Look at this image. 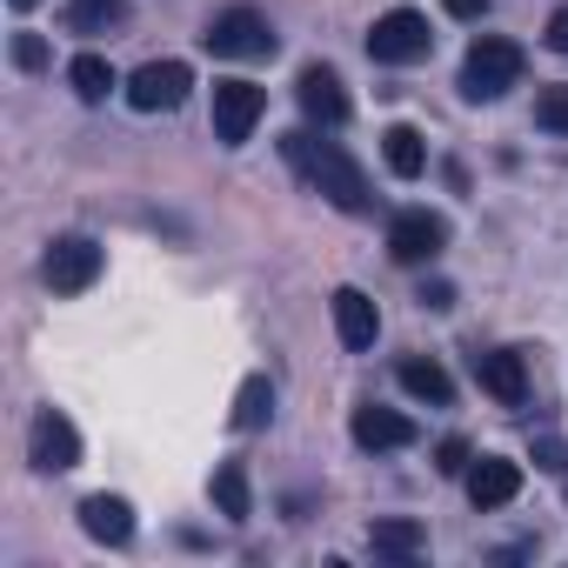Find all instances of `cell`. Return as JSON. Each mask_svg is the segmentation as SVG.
Instances as JSON below:
<instances>
[{"instance_id":"6da1fadb","label":"cell","mask_w":568,"mask_h":568,"mask_svg":"<svg viewBox=\"0 0 568 568\" xmlns=\"http://www.w3.org/2000/svg\"><path fill=\"white\" fill-rule=\"evenodd\" d=\"M281 161L295 168V181L308 187V194H322V201H335L342 214H368L375 207V194H368V174H362V161L342 148V141H322L315 128H295V134H281Z\"/></svg>"},{"instance_id":"7a4b0ae2","label":"cell","mask_w":568,"mask_h":568,"mask_svg":"<svg viewBox=\"0 0 568 568\" xmlns=\"http://www.w3.org/2000/svg\"><path fill=\"white\" fill-rule=\"evenodd\" d=\"M521 68H528V54H521L515 41L481 34V41L468 48V61H462V94H468V101H501L508 88H521Z\"/></svg>"},{"instance_id":"3957f363","label":"cell","mask_w":568,"mask_h":568,"mask_svg":"<svg viewBox=\"0 0 568 568\" xmlns=\"http://www.w3.org/2000/svg\"><path fill=\"white\" fill-rule=\"evenodd\" d=\"M201 41H207V54H221V61H267V54L281 48L261 8H227V14H214Z\"/></svg>"},{"instance_id":"277c9868","label":"cell","mask_w":568,"mask_h":568,"mask_svg":"<svg viewBox=\"0 0 568 568\" xmlns=\"http://www.w3.org/2000/svg\"><path fill=\"white\" fill-rule=\"evenodd\" d=\"M428 48H435V34H428V21L415 8H395V14H382L368 28V54L382 68H415V61H428Z\"/></svg>"},{"instance_id":"5b68a950","label":"cell","mask_w":568,"mask_h":568,"mask_svg":"<svg viewBox=\"0 0 568 568\" xmlns=\"http://www.w3.org/2000/svg\"><path fill=\"white\" fill-rule=\"evenodd\" d=\"M101 267H108V254H101V241H88V234H61V241L48 247V261H41V274H48V288H54V295H81V288H94Z\"/></svg>"},{"instance_id":"8992f818","label":"cell","mask_w":568,"mask_h":568,"mask_svg":"<svg viewBox=\"0 0 568 568\" xmlns=\"http://www.w3.org/2000/svg\"><path fill=\"white\" fill-rule=\"evenodd\" d=\"M261 114H267V88H254V81H214V141L221 148H241Z\"/></svg>"},{"instance_id":"52a82bcc","label":"cell","mask_w":568,"mask_h":568,"mask_svg":"<svg viewBox=\"0 0 568 568\" xmlns=\"http://www.w3.org/2000/svg\"><path fill=\"white\" fill-rule=\"evenodd\" d=\"M28 462H34L41 475H68V468L81 462V428H74L61 408H41V415L28 422Z\"/></svg>"},{"instance_id":"ba28073f","label":"cell","mask_w":568,"mask_h":568,"mask_svg":"<svg viewBox=\"0 0 568 568\" xmlns=\"http://www.w3.org/2000/svg\"><path fill=\"white\" fill-rule=\"evenodd\" d=\"M187 88H194L187 61H148V68L128 74V108H141V114H168V108L187 101Z\"/></svg>"},{"instance_id":"9c48e42d","label":"cell","mask_w":568,"mask_h":568,"mask_svg":"<svg viewBox=\"0 0 568 568\" xmlns=\"http://www.w3.org/2000/svg\"><path fill=\"white\" fill-rule=\"evenodd\" d=\"M442 247H448V221H442V214L402 207V214L388 221V254H395L402 267H422V261H435Z\"/></svg>"},{"instance_id":"30bf717a","label":"cell","mask_w":568,"mask_h":568,"mask_svg":"<svg viewBox=\"0 0 568 568\" xmlns=\"http://www.w3.org/2000/svg\"><path fill=\"white\" fill-rule=\"evenodd\" d=\"M295 101H302V114H308L315 128H342V121H348V88H342V74H335V68H322V61H308V68H302Z\"/></svg>"},{"instance_id":"8fae6325","label":"cell","mask_w":568,"mask_h":568,"mask_svg":"<svg viewBox=\"0 0 568 568\" xmlns=\"http://www.w3.org/2000/svg\"><path fill=\"white\" fill-rule=\"evenodd\" d=\"M475 382H481V395H495L501 408H521V402H528V362H521L515 348L475 355Z\"/></svg>"},{"instance_id":"7c38bea8","label":"cell","mask_w":568,"mask_h":568,"mask_svg":"<svg viewBox=\"0 0 568 568\" xmlns=\"http://www.w3.org/2000/svg\"><path fill=\"white\" fill-rule=\"evenodd\" d=\"M515 495H521V462H508V455L468 462V501L475 508H508Z\"/></svg>"},{"instance_id":"4fadbf2b","label":"cell","mask_w":568,"mask_h":568,"mask_svg":"<svg viewBox=\"0 0 568 568\" xmlns=\"http://www.w3.org/2000/svg\"><path fill=\"white\" fill-rule=\"evenodd\" d=\"M348 435L368 448V455H388V448H415V422L408 415H395V408H355V422H348Z\"/></svg>"},{"instance_id":"5bb4252c","label":"cell","mask_w":568,"mask_h":568,"mask_svg":"<svg viewBox=\"0 0 568 568\" xmlns=\"http://www.w3.org/2000/svg\"><path fill=\"white\" fill-rule=\"evenodd\" d=\"M335 335H342V348H375L382 308H375L362 288H335Z\"/></svg>"},{"instance_id":"9a60e30c","label":"cell","mask_w":568,"mask_h":568,"mask_svg":"<svg viewBox=\"0 0 568 568\" xmlns=\"http://www.w3.org/2000/svg\"><path fill=\"white\" fill-rule=\"evenodd\" d=\"M81 528H88L101 548H121V541H134V508H128L121 495H88V501H81Z\"/></svg>"},{"instance_id":"2e32d148","label":"cell","mask_w":568,"mask_h":568,"mask_svg":"<svg viewBox=\"0 0 568 568\" xmlns=\"http://www.w3.org/2000/svg\"><path fill=\"white\" fill-rule=\"evenodd\" d=\"M395 382H402L415 402H435V408H448V402H455V382H448V368H442V362H422V355H408V362L395 368Z\"/></svg>"},{"instance_id":"e0dca14e","label":"cell","mask_w":568,"mask_h":568,"mask_svg":"<svg viewBox=\"0 0 568 568\" xmlns=\"http://www.w3.org/2000/svg\"><path fill=\"white\" fill-rule=\"evenodd\" d=\"M382 161H388V174L415 181V174L428 168V141H422V128H388V134H382Z\"/></svg>"},{"instance_id":"ac0fdd59","label":"cell","mask_w":568,"mask_h":568,"mask_svg":"<svg viewBox=\"0 0 568 568\" xmlns=\"http://www.w3.org/2000/svg\"><path fill=\"white\" fill-rule=\"evenodd\" d=\"M68 81H74V94L88 101V108H101L121 81H114V68H108V54H74V68H68Z\"/></svg>"},{"instance_id":"d6986e66","label":"cell","mask_w":568,"mask_h":568,"mask_svg":"<svg viewBox=\"0 0 568 568\" xmlns=\"http://www.w3.org/2000/svg\"><path fill=\"white\" fill-rule=\"evenodd\" d=\"M214 508H221L227 521H247V515H254V495H247V468H241V462H221V468H214Z\"/></svg>"},{"instance_id":"ffe728a7","label":"cell","mask_w":568,"mask_h":568,"mask_svg":"<svg viewBox=\"0 0 568 568\" xmlns=\"http://www.w3.org/2000/svg\"><path fill=\"white\" fill-rule=\"evenodd\" d=\"M267 415H274V388H267V375H247L234 395V428L254 435V428H267Z\"/></svg>"},{"instance_id":"44dd1931","label":"cell","mask_w":568,"mask_h":568,"mask_svg":"<svg viewBox=\"0 0 568 568\" xmlns=\"http://www.w3.org/2000/svg\"><path fill=\"white\" fill-rule=\"evenodd\" d=\"M422 541H428L422 521H375L368 528V548L375 555H422Z\"/></svg>"},{"instance_id":"7402d4cb","label":"cell","mask_w":568,"mask_h":568,"mask_svg":"<svg viewBox=\"0 0 568 568\" xmlns=\"http://www.w3.org/2000/svg\"><path fill=\"white\" fill-rule=\"evenodd\" d=\"M121 8H128V0H74V8H68V28H74V34H101Z\"/></svg>"},{"instance_id":"603a6c76","label":"cell","mask_w":568,"mask_h":568,"mask_svg":"<svg viewBox=\"0 0 568 568\" xmlns=\"http://www.w3.org/2000/svg\"><path fill=\"white\" fill-rule=\"evenodd\" d=\"M535 128L568 134V88H541V94H535Z\"/></svg>"},{"instance_id":"cb8c5ba5","label":"cell","mask_w":568,"mask_h":568,"mask_svg":"<svg viewBox=\"0 0 568 568\" xmlns=\"http://www.w3.org/2000/svg\"><path fill=\"white\" fill-rule=\"evenodd\" d=\"M14 68L21 74H41L48 68V41L41 34H14Z\"/></svg>"},{"instance_id":"d4e9b609","label":"cell","mask_w":568,"mask_h":568,"mask_svg":"<svg viewBox=\"0 0 568 568\" xmlns=\"http://www.w3.org/2000/svg\"><path fill=\"white\" fill-rule=\"evenodd\" d=\"M435 468H442V475H462V468H468V442H455V435H448V442L435 448Z\"/></svg>"},{"instance_id":"484cf974","label":"cell","mask_w":568,"mask_h":568,"mask_svg":"<svg viewBox=\"0 0 568 568\" xmlns=\"http://www.w3.org/2000/svg\"><path fill=\"white\" fill-rule=\"evenodd\" d=\"M422 308H435V315L455 308V288H448V281H428V288H422Z\"/></svg>"},{"instance_id":"4316f807","label":"cell","mask_w":568,"mask_h":568,"mask_svg":"<svg viewBox=\"0 0 568 568\" xmlns=\"http://www.w3.org/2000/svg\"><path fill=\"white\" fill-rule=\"evenodd\" d=\"M548 48H555V54H568V8H555V14H548Z\"/></svg>"},{"instance_id":"83f0119b","label":"cell","mask_w":568,"mask_h":568,"mask_svg":"<svg viewBox=\"0 0 568 568\" xmlns=\"http://www.w3.org/2000/svg\"><path fill=\"white\" fill-rule=\"evenodd\" d=\"M535 455H541V468H568V448H561V442H541Z\"/></svg>"},{"instance_id":"f1b7e54d","label":"cell","mask_w":568,"mask_h":568,"mask_svg":"<svg viewBox=\"0 0 568 568\" xmlns=\"http://www.w3.org/2000/svg\"><path fill=\"white\" fill-rule=\"evenodd\" d=\"M448 14H462V21H481V14H488V0H448Z\"/></svg>"},{"instance_id":"f546056e","label":"cell","mask_w":568,"mask_h":568,"mask_svg":"<svg viewBox=\"0 0 568 568\" xmlns=\"http://www.w3.org/2000/svg\"><path fill=\"white\" fill-rule=\"evenodd\" d=\"M14 8H21V14H28V8H41V0H14Z\"/></svg>"}]
</instances>
